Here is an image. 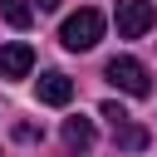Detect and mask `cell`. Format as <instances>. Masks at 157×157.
Returning <instances> with one entry per match:
<instances>
[{
	"instance_id": "obj_1",
	"label": "cell",
	"mask_w": 157,
	"mask_h": 157,
	"mask_svg": "<svg viewBox=\"0 0 157 157\" xmlns=\"http://www.w3.org/2000/svg\"><path fill=\"white\" fill-rule=\"evenodd\" d=\"M59 39H64V49H74V54H83V49H93V44L103 39V15L83 5L78 15H69V20H64V29H59Z\"/></svg>"
},
{
	"instance_id": "obj_2",
	"label": "cell",
	"mask_w": 157,
	"mask_h": 157,
	"mask_svg": "<svg viewBox=\"0 0 157 157\" xmlns=\"http://www.w3.org/2000/svg\"><path fill=\"white\" fill-rule=\"evenodd\" d=\"M98 113H103V118H108V128H113V142H118V147H123V152H142V147H147V142H152V132H147V128H142V123H132V118H128V108H123V103H113V98H108V103H103V108H98Z\"/></svg>"
},
{
	"instance_id": "obj_3",
	"label": "cell",
	"mask_w": 157,
	"mask_h": 157,
	"mask_svg": "<svg viewBox=\"0 0 157 157\" xmlns=\"http://www.w3.org/2000/svg\"><path fill=\"white\" fill-rule=\"evenodd\" d=\"M103 78H108L113 88H123L128 98H147V93H152V83H147V69H142L137 59H128V54L108 59V64H103Z\"/></svg>"
},
{
	"instance_id": "obj_4",
	"label": "cell",
	"mask_w": 157,
	"mask_h": 157,
	"mask_svg": "<svg viewBox=\"0 0 157 157\" xmlns=\"http://www.w3.org/2000/svg\"><path fill=\"white\" fill-rule=\"evenodd\" d=\"M113 25L123 39H142L152 25H157V5L152 0H118L113 5Z\"/></svg>"
},
{
	"instance_id": "obj_5",
	"label": "cell",
	"mask_w": 157,
	"mask_h": 157,
	"mask_svg": "<svg viewBox=\"0 0 157 157\" xmlns=\"http://www.w3.org/2000/svg\"><path fill=\"white\" fill-rule=\"evenodd\" d=\"M34 93H39V103H49V108H64V103L74 98V78H69V74H59V69H49V74H39Z\"/></svg>"
},
{
	"instance_id": "obj_6",
	"label": "cell",
	"mask_w": 157,
	"mask_h": 157,
	"mask_svg": "<svg viewBox=\"0 0 157 157\" xmlns=\"http://www.w3.org/2000/svg\"><path fill=\"white\" fill-rule=\"evenodd\" d=\"M29 69H34V49H29L25 39L0 44V78H25Z\"/></svg>"
},
{
	"instance_id": "obj_7",
	"label": "cell",
	"mask_w": 157,
	"mask_h": 157,
	"mask_svg": "<svg viewBox=\"0 0 157 157\" xmlns=\"http://www.w3.org/2000/svg\"><path fill=\"white\" fill-rule=\"evenodd\" d=\"M64 142H69L74 152H88V147H93V123H88V118H64Z\"/></svg>"
},
{
	"instance_id": "obj_8",
	"label": "cell",
	"mask_w": 157,
	"mask_h": 157,
	"mask_svg": "<svg viewBox=\"0 0 157 157\" xmlns=\"http://www.w3.org/2000/svg\"><path fill=\"white\" fill-rule=\"evenodd\" d=\"M0 15H5L15 29H29V25H34V5H29V0H0Z\"/></svg>"
},
{
	"instance_id": "obj_9",
	"label": "cell",
	"mask_w": 157,
	"mask_h": 157,
	"mask_svg": "<svg viewBox=\"0 0 157 157\" xmlns=\"http://www.w3.org/2000/svg\"><path fill=\"white\" fill-rule=\"evenodd\" d=\"M15 137H20V142H39L44 128H34V123H15Z\"/></svg>"
},
{
	"instance_id": "obj_10",
	"label": "cell",
	"mask_w": 157,
	"mask_h": 157,
	"mask_svg": "<svg viewBox=\"0 0 157 157\" xmlns=\"http://www.w3.org/2000/svg\"><path fill=\"white\" fill-rule=\"evenodd\" d=\"M39 10H59V0H39Z\"/></svg>"
}]
</instances>
